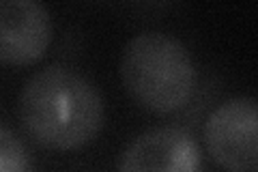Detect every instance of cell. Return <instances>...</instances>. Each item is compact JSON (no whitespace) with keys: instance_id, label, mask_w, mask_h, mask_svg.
<instances>
[{"instance_id":"cell-1","label":"cell","mask_w":258,"mask_h":172,"mask_svg":"<svg viewBox=\"0 0 258 172\" xmlns=\"http://www.w3.org/2000/svg\"><path fill=\"white\" fill-rule=\"evenodd\" d=\"M20 121L37 144L76 151L99 134L103 99L82 73L54 65L37 71L22 88Z\"/></svg>"},{"instance_id":"cell-2","label":"cell","mask_w":258,"mask_h":172,"mask_svg":"<svg viewBox=\"0 0 258 172\" xmlns=\"http://www.w3.org/2000/svg\"><path fill=\"white\" fill-rule=\"evenodd\" d=\"M120 78L134 101L155 114L185 108L198 80L187 47L164 32H142L129 41L120 61Z\"/></svg>"},{"instance_id":"cell-3","label":"cell","mask_w":258,"mask_h":172,"mask_svg":"<svg viewBox=\"0 0 258 172\" xmlns=\"http://www.w3.org/2000/svg\"><path fill=\"white\" fill-rule=\"evenodd\" d=\"M207 149L226 172H258V105L235 97L215 108L205 127Z\"/></svg>"},{"instance_id":"cell-4","label":"cell","mask_w":258,"mask_h":172,"mask_svg":"<svg viewBox=\"0 0 258 172\" xmlns=\"http://www.w3.org/2000/svg\"><path fill=\"white\" fill-rule=\"evenodd\" d=\"M52 20L37 0H0V63L26 67L45 54Z\"/></svg>"},{"instance_id":"cell-5","label":"cell","mask_w":258,"mask_h":172,"mask_svg":"<svg viewBox=\"0 0 258 172\" xmlns=\"http://www.w3.org/2000/svg\"><path fill=\"white\" fill-rule=\"evenodd\" d=\"M120 172H203L194 136L181 127H155L138 136L120 157Z\"/></svg>"},{"instance_id":"cell-6","label":"cell","mask_w":258,"mask_h":172,"mask_svg":"<svg viewBox=\"0 0 258 172\" xmlns=\"http://www.w3.org/2000/svg\"><path fill=\"white\" fill-rule=\"evenodd\" d=\"M0 172H30V159L24 144L0 121Z\"/></svg>"}]
</instances>
